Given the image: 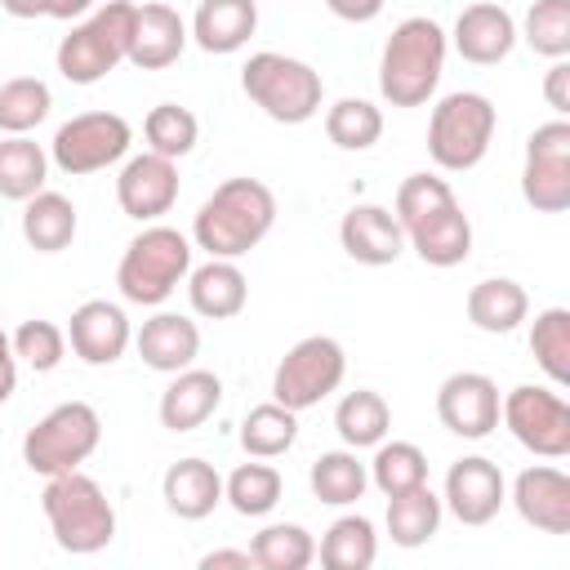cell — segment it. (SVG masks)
Segmentation results:
<instances>
[{
    "label": "cell",
    "instance_id": "43",
    "mask_svg": "<svg viewBox=\"0 0 570 570\" xmlns=\"http://www.w3.org/2000/svg\"><path fill=\"white\" fill-rule=\"evenodd\" d=\"M9 338H13V356H18L27 370H36V374L58 370L62 356H67V330L53 325V321H40V316L22 321Z\"/></svg>",
    "mask_w": 570,
    "mask_h": 570
},
{
    "label": "cell",
    "instance_id": "49",
    "mask_svg": "<svg viewBox=\"0 0 570 570\" xmlns=\"http://www.w3.org/2000/svg\"><path fill=\"white\" fill-rule=\"evenodd\" d=\"M0 9L9 13V18H45V0H0Z\"/></svg>",
    "mask_w": 570,
    "mask_h": 570
},
{
    "label": "cell",
    "instance_id": "15",
    "mask_svg": "<svg viewBox=\"0 0 570 570\" xmlns=\"http://www.w3.org/2000/svg\"><path fill=\"white\" fill-rule=\"evenodd\" d=\"M116 205L134 223H160L178 205V160L138 151L116 174Z\"/></svg>",
    "mask_w": 570,
    "mask_h": 570
},
{
    "label": "cell",
    "instance_id": "3",
    "mask_svg": "<svg viewBox=\"0 0 570 570\" xmlns=\"http://www.w3.org/2000/svg\"><path fill=\"white\" fill-rule=\"evenodd\" d=\"M445 53H450V36L436 18L414 13L401 18L379 53V94L392 107H423L445 71Z\"/></svg>",
    "mask_w": 570,
    "mask_h": 570
},
{
    "label": "cell",
    "instance_id": "40",
    "mask_svg": "<svg viewBox=\"0 0 570 570\" xmlns=\"http://www.w3.org/2000/svg\"><path fill=\"white\" fill-rule=\"evenodd\" d=\"M142 138H147V151L169 156V160H183V156H191V147L200 142V120H196L191 107L156 102V107L142 116Z\"/></svg>",
    "mask_w": 570,
    "mask_h": 570
},
{
    "label": "cell",
    "instance_id": "37",
    "mask_svg": "<svg viewBox=\"0 0 570 570\" xmlns=\"http://www.w3.org/2000/svg\"><path fill=\"white\" fill-rule=\"evenodd\" d=\"M281 472L267 459H249L240 468H232V476L223 481V503H232V512L240 517H267L281 503Z\"/></svg>",
    "mask_w": 570,
    "mask_h": 570
},
{
    "label": "cell",
    "instance_id": "9",
    "mask_svg": "<svg viewBox=\"0 0 570 570\" xmlns=\"http://www.w3.org/2000/svg\"><path fill=\"white\" fill-rule=\"evenodd\" d=\"M102 441V419L89 401H62L53 405L45 419H36V428H27L22 436V463L36 476H58L80 468Z\"/></svg>",
    "mask_w": 570,
    "mask_h": 570
},
{
    "label": "cell",
    "instance_id": "48",
    "mask_svg": "<svg viewBox=\"0 0 570 570\" xmlns=\"http://www.w3.org/2000/svg\"><path fill=\"white\" fill-rule=\"evenodd\" d=\"M102 0H45V18H58V22H71V18H85L89 9H98Z\"/></svg>",
    "mask_w": 570,
    "mask_h": 570
},
{
    "label": "cell",
    "instance_id": "7",
    "mask_svg": "<svg viewBox=\"0 0 570 570\" xmlns=\"http://www.w3.org/2000/svg\"><path fill=\"white\" fill-rule=\"evenodd\" d=\"M129 31H134V4L107 0L71 22V31L58 40L53 62L58 76L71 85H98L129 58Z\"/></svg>",
    "mask_w": 570,
    "mask_h": 570
},
{
    "label": "cell",
    "instance_id": "45",
    "mask_svg": "<svg viewBox=\"0 0 570 570\" xmlns=\"http://www.w3.org/2000/svg\"><path fill=\"white\" fill-rule=\"evenodd\" d=\"M387 0H325V9L343 22H374Z\"/></svg>",
    "mask_w": 570,
    "mask_h": 570
},
{
    "label": "cell",
    "instance_id": "6",
    "mask_svg": "<svg viewBox=\"0 0 570 570\" xmlns=\"http://www.w3.org/2000/svg\"><path fill=\"white\" fill-rule=\"evenodd\" d=\"M240 89L245 98L276 125H307L321 102H325V80L312 62L276 53V49H258L245 58L240 67Z\"/></svg>",
    "mask_w": 570,
    "mask_h": 570
},
{
    "label": "cell",
    "instance_id": "22",
    "mask_svg": "<svg viewBox=\"0 0 570 570\" xmlns=\"http://www.w3.org/2000/svg\"><path fill=\"white\" fill-rule=\"evenodd\" d=\"M134 347H138L147 370L178 374V370L196 365V356H200V325L191 316H183V312H156L134 334Z\"/></svg>",
    "mask_w": 570,
    "mask_h": 570
},
{
    "label": "cell",
    "instance_id": "30",
    "mask_svg": "<svg viewBox=\"0 0 570 570\" xmlns=\"http://www.w3.org/2000/svg\"><path fill=\"white\" fill-rule=\"evenodd\" d=\"M334 432L347 450H374L392 432V405L374 387L343 392V401L334 405Z\"/></svg>",
    "mask_w": 570,
    "mask_h": 570
},
{
    "label": "cell",
    "instance_id": "28",
    "mask_svg": "<svg viewBox=\"0 0 570 570\" xmlns=\"http://www.w3.org/2000/svg\"><path fill=\"white\" fill-rule=\"evenodd\" d=\"M76 227H80L76 205L62 191L40 187L31 200H22V240L36 254H62L76 240Z\"/></svg>",
    "mask_w": 570,
    "mask_h": 570
},
{
    "label": "cell",
    "instance_id": "25",
    "mask_svg": "<svg viewBox=\"0 0 570 570\" xmlns=\"http://www.w3.org/2000/svg\"><path fill=\"white\" fill-rule=\"evenodd\" d=\"M258 31V0H200L187 36L205 53H240Z\"/></svg>",
    "mask_w": 570,
    "mask_h": 570
},
{
    "label": "cell",
    "instance_id": "36",
    "mask_svg": "<svg viewBox=\"0 0 570 570\" xmlns=\"http://www.w3.org/2000/svg\"><path fill=\"white\" fill-rule=\"evenodd\" d=\"M370 468V485L383 494V499H392V494H405V490H414V485H423L428 481V454L414 445V441H379L374 445V459L365 463Z\"/></svg>",
    "mask_w": 570,
    "mask_h": 570
},
{
    "label": "cell",
    "instance_id": "1",
    "mask_svg": "<svg viewBox=\"0 0 570 570\" xmlns=\"http://www.w3.org/2000/svg\"><path fill=\"white\" fill-rule=\"evenodd\" d=\"M392 214L405 232V245L428 267H459L472 254V218L463 214L454 187L436 174H410L396 187Z\"/></svg>",
    "mask_w": 570,
    "mask_h": 570
},
{
    "label": "cell",
    "instance_id": "8",
    "mask_svg": "<svg viewBox=\"0 0 570 570\" xmlns=\"http://www.w3.org/2000/svg\"><path fill=\"white\" fill-rule=\"evenodd\" d=\"M499 129V111L476 89L445 94L428 116V156L445 174H468L485 160Z\"/></svg>",
    "mask_w": 570,
    "mask_h": 570
},
{
    "label": "cell",
    "instance_id": "42",
    "mask_svg": "<svg viewBox=\"0 0 570 570\" xmlns=\"http://www.w3.org/2000/svg\"><path fill=\"white\" fill-rule=\"evenodd\" d=\"M539 58H570V0H534L517 31Z\"/></svg>",
    "mask_w": 570,
    "mask_h": 570
},
{
    "label": "cell",
    "instance_id": "38",
    "mask_svg": "<svg viewBox=\"0 0 570 570\" xmlns=\"http://www.w3.org/2000/svg\"><path fill=\"white\" fill-rule=\"evenodd\" d=\"M53 111V89L40 76L0 80V134H31Z\"/></svg>",
    "mask_w": 570,
    "mask_h": 570
},
{
    "label": "cell",
    "instance_id": "46",
    "mask_svg": "<svg viewBox=\"0 0 570 570\" xmlns=\"http://www.w3.org/2000/svg\"><path fill=\"white\" fill-rule=\"evenodd\" d=\"M200 570H254L249 548H214L200 557Z\"/></svg>",
    "mask_w": 570,
    "mask_h": 570
},
{
    "label": "cell",
    "instance_id": "16",
    "mask_svg": "<svg viewBox=\"0 0 570 570\" xmlns=\"http://www.w3.org/2000/svg\"><path fill=\"white\" fill-rule=\"evenodd\" d=\"M445 512L459 525H490L499 517V508L508 503V481L499 472L494 459L485 454H463L450 463L445 472V490H441Z\"/></svg>",
    "mask_w": 570,
    "mask_h": 570
},
{
    "label": "cell",
    "instance_id": "47",
    "mask_svg": "<svg viewBox=\"0 0 570 570\" xmlns=\"http://www.w3.org/2000/svg\"><path fill=\"white\" fill-rule=\"evenodd\" d=\"M18 392V356H13V338L0 330V405Z\"/></svg>",
    "mask_w": 570,
    "mask_h": 570
},
{
    "label": "cell",
    "instance_id": "4",
    "mask_svg": "<svg viewBox=\"0 0 570 570\" xmlns=\"http://www.w3.org/2000/svg\"><path fill=\"white\" fill-rule=\"evenodd\" d=\"M40 508H45L53 543L71 557H94L116 539V508H111L107 490L94 476H85L80 468L45 476Z\"/></svg>",
    "mask_w": 570,
    "mask_h": 570
},
{
    "label": "cell",
    "instance_id": "44",
    "mask_svg": "<svg viewBox=\"0 0 570 570\" xmlns=\"http://www.w3.org/2000/svg\"><path fill=\"white\" fill-rule=\"evenodd\" d=\"M543 98L557 116H570V62L552 58V67L543 71Z\"/></svg>",
    "mask_w": 570,
    "mask_h": 570
},
{
    "label": "cell",
    "instance_id": "2",
    "mask_svg": "<svg viewBox=\"0 0 570 570\" xmlns=\"http://www.w3.org/2000/svg\"><path fill=\"white\" fill-rule=\"evenodd\" d=\"M272 227H276L272 187L258 178H227L200 200L191 218V245L205 249L209 258H240Z\"/></svg>",
    "mask_w": 570,
    "mask_h": 570
},
{
    "label": "cell",
    "instance_id": "24",
    "mask_svg": "<svg viewBox=\"0 0 570 570\" xmlns=\"http://www.w3.org/2000/svg\"><path fill=\"white\" fill-rule=\"evenodd\" d=\"M187 303L205 321H232L249 303V281L236 267V258H209L187 272Z\"/></svg>",
    "mask_w": 570,
    "mask_h": 570
},
{
    "label": "cell",
    "instance_id": "29",
    "mask_svg": "<svg viewBox=\"0 0 570 570\" xmlns=\"http://www.w3.org/2000/svg\"><path fill=\"white\" fill-rule=\"evenodd\" d=\"M441 517H445V503H441V494L423 481V485H414V490L387 499L383 525H387V539H392L396 548H423V543L436 539Z\"/></svg>",
    "mask_w": 570,
    "mask_h": 570
},
{
    "label": "cell",
    "instance_id": "26",
    "mask_svg": "<svg viewBox=\"0 0 570 570\" xmlns=\"http://www.w3.org/2000/svg\"><path fill=\"white\" fill-rule=\"evenodd\" d=\"M160 499L178 521H205L223 503V476L205 459H178L160 476Z\"/></svg>",
    "mask_w": 570,
    "mask_h": 570
},
{
    "label": "cell",
    "instance_id": "34",
    "mask_svg": "<svg viewBox=\"0 0 570 570\" xmlns=\"http://www.w3.org/2000/svg\"><path fill=\"white\" fill-rule=\"evenodd\" d=\"M249 557L258 570H307L316 561V539L298 521H272L249 539Z\"/></svg>",
    "mask_w": 570,
    "mask_h": 570
},
{
    "label": "cell",
    "instance_id": "14",
    "mask_svg": "<svg viewBox=\"0 0 570 570\" xmlns=\"http://www.w3.org/2000/svg\"><path fill=\"white\" fill-rule=\"evenodd\" d=\"M499 383L481 370H459L436 387V419L463 441H485L499 428Z\"/></svg>",
    "mask_w": 570,
    "mask_h": 570
},
{
    "label": "cell",
    "instance_id": "21",
    "mask_svg": "<svg viewBox=\"0 0 570 570\" xmlns=\"http://www.w3.org/2000/svg\"><path fill=\"white\" fill-rule=\"evenodd\" d=\"M187 40H191L187 22L174 4H160V0L134 4V31H129V58L125 62H134L138 71H165L183 58Z\"/></svg>",
    "mask_w": 570,
    "mask_h": 570
},
{
    "label": "cell",
    "instance_id": "10",
    "mask_svg": "<svg viewBox=\"0 0 570 570\" xmlns=\"http://www.w3.org/2000/svg\"><path fill=\"white\" fill-rule=\"evenodd\" d=\"M343 379H347L343 343L330 334H307L281 356V365L272 374V401L303 414V410L321 405L325 396H334L343 387Z\"/></svg>",
    "mask_w": 570,
    "mask_h": 570
},
{
    "label": "cell",
    "instance_id": "27",
    "mask_svg": "<svg viewBox=\"0 0 570 570\" xmlns=\"http://www.w3.org/2000/svg\"><path fill=\"white\" fill-rule=\"evenodd\" d=\"M463 312L468 321L481 330V334H512L521 330V321L530 316V294L521 281L512 276H485L468 289L463 298Z\"/></svg>",
    "mask_w": 570,
    "mask_h": 570
},
{
    "label": "cell",
    "instance_id": "35",
    "mask_svg": "<svg viewBox=\"0 0 570 570\" xmlns=\"http://www.w3.org/2000/svg\"><path fill=\"white\" fill-rule=\"evenodd\" d=\"M298 441V414L281 401H263L240 419V450L249 459H281Z\"/></svg>",
    "mask_w": 570,
    "mask_h": 570
},
{
    "label": "cell",
    "instance_id": "13",
    "mask_svg": "<svg viewBox=\"0 0 570 570\" xmlns=\"http://www.w3.org/2000/svg\"><path fill=\"white\" fill-rule=\"evenodd\" d=\"M521 196L539 214H566L570 209V120L566 116L534 125V134L525 138Z\"/></svg>",
    "mask_w": 570,
    "mask_h": 570
},
{
    "label": "cell",
    "instance_id": "19",
    "mask_svg": "<svg viewBox=\"0 0 570 570\" xmlns=\"http://www.w3.org/2000/svg\"><path fill=\"white\" fill-rule=\"evenodd\" d=\"M512 508L525 525L543 534H570V476L552 463L521 468L512 481Z\"/></svg>",
    "mask_w": 570,
    "mask_h": 570
},
{
    "label": "cell",
    "instance_id": "39",
    "mask_svg": "<svg viewBox=\"0 0 570 570\" xmlns=\"http://www.w3.org/2000/svg\"><path fill=\"white\" fill-rule=\"evenodd\" d=\"M325 138L338 151H370L383 138V111L370 98H338L325 107Z\"/></svg>",
    "mask_w": 570,
    "mask_h": 570
},
{
    "label": "cell",
    "instance_id": "41",
    "mask_svg": "<svg viewBox=\"0 0 570 570\" xmlns=\"http://www.w3.org/2000/svg\"><path fill=\"white\" fill-rule=\"evenodd\" d=\"M530 352L534 365L548 374L552 387L570 383V312L566 307H543L530 325Z\"/></svg>",
    "mask_w": 570,
    "mask_h": 570
},
{
    "label": "cell",
    "instance_id": "31",
    "mask_svg": "<svg viewBox=\"0 0 570 570\" xmlns=\"http://www.w3.org/2000/svg\"><path fill=\"white\" fill-rule=\"evenodd\" d=\"M49 183V151L31 134L0 138V200H31Z\"/></svg>",
    "mask_w": 570,
    "mask_h": 570
},
{
    "label": "cell",
    "instance_id": "11",
    "mask_svg": "<svg viewBox=\"0 0 570 570\" xmlns=\"http://www.w3.org/2000/svg\"><path fill=\"white\" fill-rule=\"evenodd\" d=\"M499 419L521 450H530L539 459H566L570 454V401L561 396V387L517 383L499 401Z\"/></svg>",
    "mask_w": 570,
    "mask_h": 570
},
{
    "label": "cell",
    "instance_id": "23",
    "mask_svg": "<svg viewBox=\"0 0 570 570\" xmlns=\"http://www.w3.org/2000/svg\"><path fill=\"white\" fill-rule=\"evenodd\" d=\"M218 405H223V379L214 370L187 365L160 392L156 414H160V428H169V432H196Z\"/></svg>",
    "mask_w": 570,
    "mask_h": 570
},
{
    "label": "cell",
    "instance_id": "17",
    "mask_svg": "<svg viewBox=\"0 0 570 570\" xmlns=\"http://www.w3.org/2000/svg\"><path fill=\"white\" fill-rule=\"evenodd\" d=\"M67 343L85 365H116L134 343V325L120 303L85 298L67 321Z\"/></svg>",
    "mask_w": 570,
    "mask_h": 570
},
{
    "label": "cell",
    "instance_id": "12",
    "mask_svg": "<svg viewBox=\"0 0 570 570\" xmlns=\"http://www.w3.org/2000/svg\"><path fill=\"white\" fill-rule=\"evenodd\" d=\"M129 142H134V125L120 111H80L58 125L49 142V165H58L71 178H85L107 165H120L129 156Z\"/></svg>",
    "mask_w": 570,
    "mask_h": 570
},
{
    "label": "cell",
    "instance_id": "33",
    "mask_svg": "<svg viewBox=\"0 0 570 570\" xmlns=\"http://www.w3.org/2000/svg\"><path fill=\"white\" fill-rule=\"evenodd\" d=\"M316 557L325 570H370L379 557V534L374 521L361 512H347L338 521H330V530L316 543Z\"/></svg>",
    "mask_w": 570,
    "mask_h": 570
},
{
    "label": "cell",
    "instance_id": "32",
    "mask_svg": "<svg viewBox=\"0 0 570 570\" xmlns=\"http://www.w3.org/2000/svg\"><path fill=\"white\" fill-rule=\"evenodd\" d=\"M307 485H312V494H316L321 503L347 508V503H356V499L370 490V468H365L361 454L347 450V445H343V450H325V454L312 459Z\"/></svg>",
    "mask_w": 570,
    "mask_h": 570
},
{
    "label": "cell",
    "instance_id": "18",
    "mask_svg": "<svg viewBox=\"0 0 570 570\" xmlns=\"http://www.w3.org/2000/svg\"><path fill=\"white\" fill-rule=\"evenodd\" d=\"M445 36H450V49L463 62L499 67L517 49V18L494 0H476L454 18V31H445Z\"/></svg>",
    "mask_w": 570,
    "mask_h": 570
},
{
    "label": "cell",
    "instance_id": "5",
    "mask_svg": "<svg viewBox=\"0 0 570 570\" xmlns=\"http://www.w3.org/2000/svg\"><path fill=\"white\" fill-rule=\"evenodd\" d=\"M191 236L169 223H147L116 263V289L134 307H160L191 272Z\"/></svg>",
    "mask_w": 570,
    "mask_h": 570
},
{
    "label": "cell",
    "instance_id": "20",
    "mask_svg": "<svg viewBox=\"0 0 570 570\" xmlns=\"http://www.w3.org/2000/svg\"><path fill=\"white\" fill-rule=\"evenodd\" d=\"M338 245L361 267H387L405 254V232L387 205H352L338 223Z\"/></svg>",
    "mask_w": 570,
    "mask_h": 570
}]
</instances>
